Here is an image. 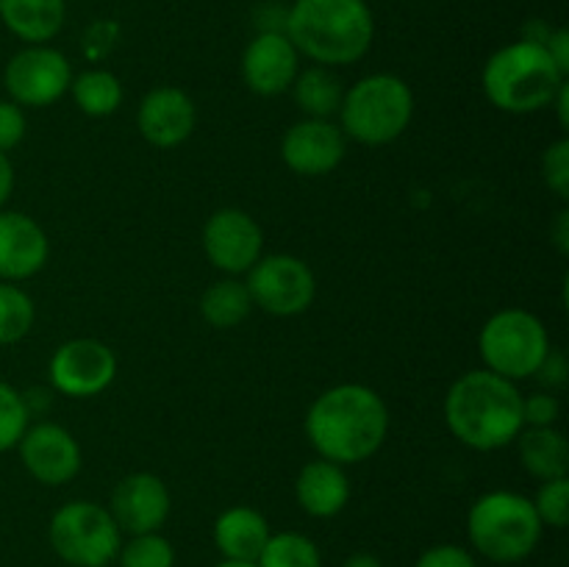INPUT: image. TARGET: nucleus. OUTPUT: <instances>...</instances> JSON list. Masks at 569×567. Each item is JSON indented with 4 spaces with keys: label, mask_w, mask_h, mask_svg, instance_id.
Wrapping results in <instances>:
<instances>
[{
    "label": "nucleus",
    "mask_w": 569,
    "mask_h": 567,
    "mask_svg": "<svg viewBox=\"0 0 569 567\" xmlns=\"http://www.w3.org/2000/svg\"><path fill=\"white\" fill-rule=\"evenodd\" d=\"M389 434V409L367 384H337L317 395L306 415V437L320 459L350 467L381 450Z\"/></svg>",
    "instance_id": "1"
},
{
    "label": "nucleus",
    "mask_w": 569,
    "mask_h": 567,
    "mask_svg": "<svg viewBox=\"0 0 569 567\" xmlns=\"http://www.w3.org/2000/svg\"><path fill=\"white\" fill-rule=\"evenodd\" d=\"M522 398L515 381L487 370H470L450 384L445 395V422L461 445L472 450H500L526 428Z\"/></svg>",
    "instance_id": "2"
},
{
    "label": "nucleus",
    "mask_w": 569,
    "mask_h": 567,
    "mask_svg": "<svg viewBox=\"0 0 569 567\" xmlns=\"http://www.w3.org/2000/svg\"><path fill=\"white\" fill-rule=\"evenodd\" d=\"M287 37L320 67H345L365 59L376 20L365 0H295L287 11Z\"/></svg>",
    "instance_id": "3"
},
{
    "label": "nucleus",
    "mask_w": 569,
    "mask_h": 567,
    "mask_svg": "<svg viewBox=\"0 0 569 567\" xmlns=\"http://www.w3.org/2000/svg\"><path fill=\"white\" fill-rule=\"evenodd\" d=\"M565 81L567 76L550 59L548 48L533 39L495 50L481 72L483 94L506 115H537L548 109Z\"/></svg>",
    "instance_id": "4"
},
{
    "label": "nucleus",
    "mask_w": 569,
    "mask_h": 567,
    "mask_svg": "<svg viewBox=\"0 0 569 567\" xmlns=\"http://www.w3.org/2000/svg\"><path fill=\"white\" fill-rule=\"evenodd\" d=\"M542 528L533 500L511 489L481 495L467 515L472 548L498 565L528 559L542 539Z\"/></svg>",
    "instance_id": "5"
},
{
    "label": "nucleus",
    "mask_w": 569,
    "mask_h": 567,
    "mask_svg": "<svg viewBox=\"0 0 569 567\" xmlns=\"http://www.w3.org/2000/svg\"><path fill=\"white\" fill-rule=\"evenodd\" d=\"M415 117V92L392 72H372L345 92L339 128L359 145L381 148L406 133Z\"/></svg>",
    "instance_id": "6"
},
{
    "label": "nucleus",
    "mask_w": 569,
    "mask_h": 567,
    "mask_svg": "<svg viewBox=\"0 0 569 567\" xmlns=\"http://www.w3.org/2000/svg\"><path fill=\"white\" fill-rule=\"evenodd\" d=\"M478 354L487 370L517 384L531 378L550 354L548 328L528 309H500L483 322L478 334Z\"/></svg>",
    "instance_id": "7"
},
{
    "label": "nucleus",
    "mask_w": 569,
    "mask_h": 567,
    "mask_svg": "<svg viewBox=\"0 0 569 567\" xmlns=\"http://www.w3.org/2000/svg\"><path fill=\"white\" fill-rule=\"evenodd\" d=\"M48 539L67 565L106 567L120 554L122 531L111 511L94 500H70L50 517Z\"/></svg>",
    "instance_id": "8"
},
{
    "label": "nucleus",
    "mask_w": 569,
    "mask_h": 567,
    "mask_svg": "<svg viewBox=\"0 0 569 567\" xmlns=\"http://www.w3.org/2000/svg\"><path fill=\"white\" fill-rule=\"evenodd\" d=\"M253 306L272 317H298L315 304L317 278L303 259L292 253L261 256L248 270Z\"/></svg>",
    "instance_id": "9"
},
{
    "label": "nucleus",
    "mask_w": 569,
    "mask_h": 567,
    "mask_svg": "<svg viewBox=\"0 0 569 567\" xmlns=\"http://www.w3.org/2000/svg\"><path fill=\"white\" fill-rule=\"evenodd\" d=\"M72 70L64 53L48 44H28L9 59L3 87L17 106L44 109L70 92Z\"/></svg>",
    "instance_id": "10"
},
{
    "label": "nucleus",
    "mask_w": 569,
    "mask_h": 567,
    "mask_svg": "<svg viewBox=\"0 0 569 567\" xmlns=\"http://www.w3.org/2000/svg\"><path fill=\"white\" fill-rule=\"evenodd\" d=\"M48 378L64 398H94L114 384L117 356L100 339H70L50 356Z\"/></svg>",
    "instance_id": "11"
},
{
    "label": "nucleus",
    "mask_w": 569,
    "mask_h": 567,
    "mask_svg": "<svg viewBox=\"0 0 569 567\" xmlns=\"http://www.w3.org/2000/svg\"><path fill=\"white\" fill-rule=\"evenodd\" d=\"M203 253L226 276H242L264 256V231L248 211L228 206L206 220Z\"/></svg>",
    "instance_id": "12"
},
{
    "label": "nucleus",
    "mask_w": 569,
    "mask_h": 567,
    "mask_svg": "<svg viewBox=\"0 0 569 567\" xmlns=\"http://www.w3.org/2000/svg\"><path fill=\"white\" fill-rule=\"evenodd\" d=\"M20 461L28 476L37 478L44 487L70 484L81 472L83 454L78 439L59 422H37L28 426L17 442Z\"/></svg>",
    "instance_id": "13"
},
{
    "label": "nucleus",
    "mask_w": 569,
    "mask_h": 567,
    "mask_svg": "<svg viewBox=\"0 0 569 567\" xmlns=\"http://www.w3.org/2000/svg\"><path fill=\"white\" fill-rule=\"evenodd\" d=\"M348 153V137L331 120L303 117L289 126L281 139V159L292 172L303 178H320L337 170Z\"/></svg>",
    "instance_id": "14"
},
{
    "label": "nucleus",
    "mask_w": 569,
    "mask_h": 567,
    "mask_svg": "<svg viewBox=\"0 0 569 567\" xmlns=\"http://www.w3.org/2000/svg\"><path fill=\"white\" fill-rule=\"evenodd\" d=\"M172 498L156 472L139 470L117 481L109 511L122 534H153L167 523Z\"/></svg>",
    "instance_id": "15"
},
{
    "label": "nucleus",
    "mask_w": 569,
    "mask_h": 567,
    "mask_svg": "<svg viewBox=\"0 0 569 567\" xmlns=\"http://www.w3.org/2000/svg\"><path fill=\"white\" fill-rule=\"evenodd\" d=\"M300 72V53L287 33L261 31L250 39L242 53V78L250 92L276 98L289 92Z\"/></svg>",
    "instance_id": "16"
},
{
    "label": "nucleus",
    "mask_w": 569,
    "mask_h": 567,
    "mask_svg": "<svg viewBox=\"0 0 569 567\" xmlns=\"http://www.w3.org/2000/svg\"><path fill=\"white\" fill-rule=\"evenodd\" d=\"M198 126L194 100L178 87H156L142 98L137 109V128L148 145L172 150L187 142Z\"/></svg>",
    "instance_id": "17"
},
{
    "label": "nucleus",
    "mask_w": 569,
    "mask_h": 567,
    "mask_svg": "<svg viewBox=\"0 0 569 567\" xmlns=\"http://www.w3.org/2000/svg\"><path fill=\"white\" fill-rule=\"evenodd\" d=\"M50 242L44 228L26 211L0 209V281H26L48 265Z\"/></svg>",
    "instance_id": "18"
},
{
    "label": "nucleus",
    "mask_w": 569,
    "mask_h": 567,
    "mask_svg": "<svg viewBox=\"0 0 569 567\" xmlns=\"http://www.w3.org/2000/svg\"><path fill=\"white\" fill-rule=\"evenodd\" d=\"M295 498L298 506L311 517H337L350 500V478L342 465L317 456L315 461H306L295 478Z\"/></svg>",
    "instance_id": "19"
},
{
    "label": "nucleus",
    "mask_w": 569,
    "mask_h": 567,
    "mask_svg": "<svg viewBox=\"0 0 569 567\" xmlns=\"http://www.w3.org/2000/svg\"><path fill=\"white\" fill-rule=\"evenodd\" d=\"M270 539L267 517L253 506H231L214 520V545L226 559L256 561Z\"/></svg>",
    "instance_id": "20"
},
{
    "label": "nucleus",
    "mask_w": 569,
    "mask_h": 567,
    "mask_svg": "<svg viewBox=\"0 0 569 567\" xmlns=\"http://www.w3.org/2000/svg\"><path fill=\"white\" fill-rule=\"evenodd\" d=\"M515 442L522 470L537 481L569 476V442L556 426L522 428Z\"/></svg>",
    "instance_id": "21"
},
{
    "label": "nucleus",
    "mask_w": 569,
    "mask_h": 567,
    "mask_svg": "<svg viewBox=\"0 0 569 567\" xmlns=\"http://www.w3.org/2000/svg\"><path fill=\"white\" fill-rule=\"evenodd\" d=\"M67 17L64 0H0V20L28 44H44L61 31Z\"/></svg>",
    "instance_id": "22"
},
{
    "label": "nucleus",
    "mask_w": 569,
    "mask_h": 567,
    "mask_svg": "<svg viewBox=\"0 0 569 567\" xmlns=\"http://www.w3.org/2000/svg\"><path fill=\"white\" fill-rule=\"evenodd\" d=\"M289 89H292L298 109L306 117H315V120H331L333 115H339V106H342L345 98L342 81L333 76L331 67L320 64L298 72Z\"/></svg>",
    "instance_id": "23"
},
{
    "label": "nucleus",
    "mask_w": 569,
    "mask_h": 567,
    "mask_svg": "<svg viewBox=\"0 0 569 567\" xmlns=\"http://www.w3.org/2000/svg\"><path fill=\"white\" fill-rule=\"evenodd\" d=\"M253 311V298L248 292V284L239 281L237 276H226L206 287L203 298H200V317L209 322L211 328H237L239 322L248 320Z\"/></svg>",
    "instance_id": "24"
},
{
    "label": "nucleus",
    "mask_w": 569,
    "mask_h": 567,
    "mask_svg": "<svg viewBox=\"0 0 569 567\" xmlns=\"http://www.w3.org/2000/svg\"><path fill=\"white\" fill-rule=\"evenodd\" d=\"M70 92L87 117H111L126 98L120 78L109 70H87L81 76H72Z\"/></svg>",
    "instance_id": "25"
},
{
    "label": "nucleus",
    "mask_w": 569,
    "mask_h": 567,
    "mask_svg": "<svg viewBox=\"0 0 569 567\" xmlns=\"http://www.w3.org/2000/svg\"><path fill=\"white\" fill-rule=\"evenodd\" d=\"M259 567H322L320 548L315 539L300 531L270 534L264 550L256 559Z\"/></svg>",
    "instance_id": "26"
},
{
    "label": "nucleus",
    "mask_w": 569,
    "mask_h": 567,
    "mask_svg": "<svg viewBox=\"0 0 569 567\" xmlns=\"http://www.w3.org/2000/svg\"><path fill=\"white\" fill-rule=\"evenodd\" d=\"M37 322V306L31 295L17 284L0 281V345H14L31 334Z\"/></svg>",
    "instance_id": "27"
},
{
    "label": "nucleus",
    "mask_w": 569,
    "mask_h": 567,
    "mask_svg": "<svg viewBox=\"0 0 569 567\" xmlns=\"http://www.w3.org/2000/svg\"><path fill=\"white\" fill-rule=\"evenodd\" d=\"M120 567H176V548L170 539L153 534H133L126 545H120Z\"/></svg>",
    "instance_id": "28"
},
{
    "label": "nucleus",
    "mask_w": 569,
    "mask_h": 567,
    "mask_svg": "<svg viewBox=\"0 0 569 567\" xmlns=\"http://www.w3.org/2000/svg\"><path fill=\"white\" fill-rule=\"evenodd\" d=\"M28 409L26 395L17 392L9 381H0V454L17 448L20 437L28 428Z\"/></svg>",
    "instance_id": "29"
},
{
    "label": "nucleus",
    "mask_w": 569,
    "mask_h": 567,
    "mask_svg": "<svg viewBox=\"0 0 569 567\" xmlns=\"http://www.w3.org/2000/svg\"><path fill=\"white\" fill-rule=\"evenodd\" d=\"M533 509H537L542 526L565 528L569 523V476L542 481L537 498H533Z\"/></svg>",
    "instance_id": "30"
},
{
    "label": "nucleus",
    "mask_w": 569,
    "mask_h": 567,
    "mask_svg": "<svg viewBox=\"0 0 569 567\" xmlns=\"http://www.w3.org/2000/svg\"><path fill=\"white\" fill-rule=\"evenodd\" d=\"M542 178L553 195L569 198V139L561 137L542 153Z\"/></svg>",
    "instance_id": "31"
},
{
    "label": "nucleus",
    "mask_w": 569,
    "mask_h": 567,
    "mask_svg": "<svg viewBox=\"0 0 569 567\" xmlns=\"http://www.w3.org/2000/svg\"><path fill=\"white\" fill-rule=\"evenodd\" d=\"M561 417V404L553 392H533L522 398V422L526 428L556 426Z\"/></svg>",
    "instance_id": "32"
},
{
    "label": "nucleus",
    "mask_w": 569,
    "mask_h": 567,
    "mask_svg": "<svg viewBox=\"0 0 569 567\" xmlns=\"http://www.w3.org/2000/svg\"><path fill=\"white\" fill-rule=\"evenodd\" d=\"M28 120L22 106L14 100H0V153H9L26 139Z\"/></svg>",
    "instance_id": "33"
},
{
    "label": "nucleus",
    "mask_w": 569,
    "mask_h": 567,
    "mask_svg": "<svg viewBox=\"0 0 569 567\" xmlns=\"http://www.w3.org/2000/svg\"><path fill=\"white\" fill-rule=\"evenodd\" d=\"M415 567H478L476 556L467 548L453 543L433 545V548L422 550V556L417 559Z\"/></svg>",
    "instance_id": "34"
},
{
    "label": "nucleus",
    "mask_w": 569,
    "mask_h": 567,
    "mask_svg": "<svg viewBox=\"0 0 569 567\" xmlns=\"http://www.w3.org/2000/svg\"><path fill=\"white\" fill-rule=\"evenodd\" d=\"M567 372H569V367H567L565 354L550 348V354L545 356V361L539 365V370L533 372V376H537L542 384H548V387H561V384L567 381Z\"/></svg>",
    "instance_id": "35"
},
{
    "label": "nucleus",
    "mask_w": 569,
    "mask_h": 567,
    "mask_svg": "<svg viewBox=\"0 0 569 567\" xmlns=\"http://www.w3.org/2000/svg\"><path fill=\"white\" fill-rule=\"evenodd\" d=\"M545 48H548L550 59L556 61V67H559L565 76H569V33L565 28H559V31L548 33V39H545Z\"/></svg>",
    "instance_id": "36"
},
{
    "label": "nucleus",
    "mask_w": 569,
    "mask_h": 567,
    "mask_svg": "<svg viewBox=\"0 0 569 567\" xmlns=\"http://www.w3.org/2000/svg\"><path fill=\"white\" fill-rule=\"evenodd\" d=\"M14 192V167H11L9 153H0V209Z\"/></svg>",
    "instance_id": "37"
},
{
    "label": "nucleus",
    "mask_w": 569,
    "mask_h": 567,
    "mask_svg": "<svg viewBox=\"0 0 569 567\" xmlns=\"http://www.w3.org/2000/svg\"><path fill=\"white\" fill-rule=\"evenodd\" d=\"M553 242L556 248H559L561 256L569 253V211L561 209L559 215H556V222H553Z\"/></svg>",
    "instance_id": "38"
},
{
    "label": "nucleus",
    "mask_w": 569,
    "mask_h": 567,
    "mask_svg": "<svg viewBox=\"0 0 569 567\" xmlns=\"http://www.w3.org/2000/svg\"><path fill=\"white\" fill-rule=\"evenodd\" d=\"M550 106H556V111H559V126L567 128L569 126V83L567 81L561 83L559 94H556Z\"/></svg>",
    "instance_id": "39"
},
{
    "label": "nucleus",
    "mask_w": 569,
    "mask_h": 567,
    "mask_svg": "<svg viewBox=\"0 0 569 567\" xmlns=\"http://www.w3.org/2000/svg\"><path fill=\"white\" fill-rule=\"evenodd\" d=\"M342 567H383V561L378 559L376 554H365V550H361V554L348 556V559L342 561Z\"/></svg>",
    "instance_id": "40"
},
{
    "label": "nucleus",
    "mask_w": 569,
    "mask_h": 567,
    "mask_svg": "<svg viewBox=\"0 0 569 567\" xmlns=\"http://www.w3.org/2000/svg\"><path fill=\"white\" fill-rule=\"evenodd\" d=\"M217 567H259V565H256V561H231V559H226V561H220Z\"/></svg>",
    "instance_id": "41"
}]
</instances>
